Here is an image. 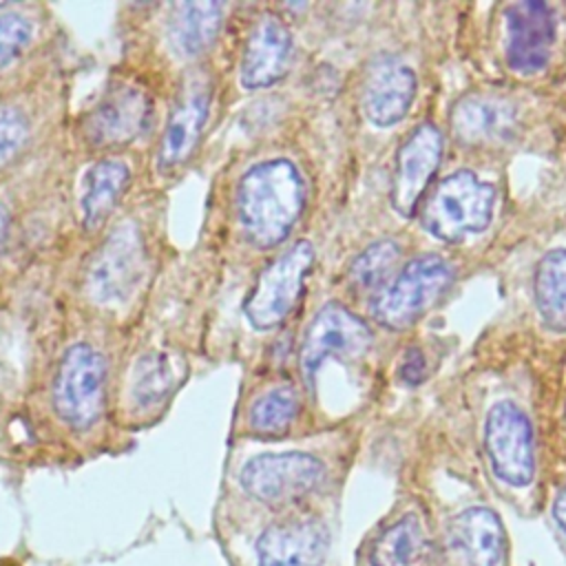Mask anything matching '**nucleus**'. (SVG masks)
Listing matches in <instances>:
<instances>
[{"label":"nucleus","instance_id":"30","mask_svg":"<svg viewBox=\"0 0 566 566\" xmlns=\"http://www.w3.org/2000/svg\"><path fill=\"white\" fill-rule=\"evenodd\" d=\"M7 223H9L7 210H4V206H0V241H2V237H4V232H7Z\"/></svg>","mask_w":566,"mask_h":566},{"label":"nucleus","instance_id":"14","mask_svg":"<svg viewBox=\"0 0 566 566\" xmlns=\"http://www.w3.org/2000/svg\"><path fill=\"white\" fill-rule=\"evenodd\" d=\"M416 97L413 71L394 55H378L363 80V113L380 128L398 124Z\"/></svg>","mask_w":566,"mask_h":566},{"label":"nucleus","instance_id":"2","mask_svg":"<svg viewBox=\"0 0 566 566\" xmlns=\"http://www.w3.org/2000/svg\"><path fill=\"white\" fill-rule=\"evenodd\" d=\"M495 188L471 170L444 177L420 206L422 228L447 243L462 241L489 228L493 217Z\"/></svg>","mask_w":566,"mask_h":566},{"label":"nucleus","instance_id":"4","mask_svg":"<svg viewBox=\"0 0 566 566\" xmlns=\"http://www.w3.org/2000/svg\"><path fill=\"white\" fill-rule=\"evenodd\" d=\"M106 365L102 354L88 343L71 345L53 380V407L62 422L84 431L97 422L104 409Z\"/></svg>","mask_w":566,"mask_h":566},{"label":"nucleus","instance_id":"8","mask_svg":"<svg viewBox=\"0 0 566 566\" xmlns=\"http://www.w3.org/2000/svg\"><path fill=\"white\" fill-rule=\"evenodd\" d=\"M484 449L495 478L524 489L535 478V438L528 416L509 400L495 402L484 420Z\"/></svg>","mask_w":566,"mask_h":566},{"label":"nucleus","instance_id":"19","mask_svg":"<svg viewBox=\"0 0 566 566\" xmlns=\"http://www.w3.org/2000/svg\"><path fill=\"white\" fill-rule=\"evenodd\" d=\"M223 22V7L212 0L177 2L166 20V38L170 49L184 57H199L217 40Z\"/></svg>","mask_w":566,"mask_h":566},{"label":"nucleus","instance_id":"7","mask_svg":"<svg viewBox=\"0 0 566 566\" xmlns=\"http://www.w3.org/2000/svg\"><path fill=\"white\" fill-rule=\"evenodd\" d=\"M144 265L146 254L142 232L133 221H124L93 254L84 274V287L99 305L124 303L142 281Z\"/></svg>","mask_w":566,"mask_h":566},{"label":"nucleus","instance_id":"22","mask_svg":"<svg viewBox=\"0 0 566 566\" xmlns=\"http://www.w3.org/2000/svg\"><path fill=\"white\" fill-rule=\"evenodd\" d=\"M186 363L172 352H146L139 356L130 371V396L139 407H153L168 398L181 382Z\"/></svg>","mask_w":566,"mask_h":566},{"label":"nucleus","instance_id":"25","mask_svg":"<svg viewBox=\"0 0 566 566\" xmlns=\"http://www.w3.org/2000/svg\"><path fill=\"white\" fill-rule=\"evenodd\" d=\"M301 400L292 387H274L261 394L248 413L250 427L261 436H283L298 413Z\"/></svg>","mask_w":566,"mask_h":566},{"label":"nucleus","instance_id":"3","mask_svg":"<svg viewBox=\"0 0 566 566\" xmlns=\"http://www.w3.org/2000/svg\"><path fill=\"white\" fill-rule=\"evenodd\" d=\"M451 283L453 270L442 256L420 254L374 296L371 314L387 329H407L438 305Z\"/></svg>","mask_w":566,"mask_h":566},{"label":"nucleus","instance_id":"13","mask_svg":"<svg viewBox=\"0 0 566 566\" xmlns=\"http://www.w3.org/2000/svg\"><path fill=\"white\" fill-rule=\"evenodd\" d=\"M555 40V18L546 2L524 0L506 9V62L517 73L546 66Z\"/></svg>","mask_w":566,"mask_h":566},{"label":"nucleus","instance_id":"21","mask_svg":"<svg viewBox=\"0 0 566 566\" xmlns=\"http://www.w3.org/2000/svg\"><path fill=\"white\" fill-rule=\"evenodd\" d=\"M128 181L130 170L117 159L97 161L84 172L80 203L86 230H97L108 219L124 190L128 188Z\"/></svg>","mask_w":566,"mask_h":566},{"label":"nucleus","instance_id":"11","mask_svg":"<svg viewBox=\"0 0 566 566\" xmlns=\"http://www.w3.org/2000/svg\"><path fill=\"white\" fill-rule=\"evenodd\" d=\"M150 108V97L142 88L117 84L86 115L84 137L97 148L124 146L146 130Z\"/></svg>","mask_w":566,"mask_h":566},{"label":"nucleus","instance_id":"9","mask_svg":"<svg viewBox=\"0 0 566 566\" xmlns=\"http://www.w3.org/2000/svg\"><path fill=\"white\" fill-rule=\"evenodd\" d=\"M371 347V329L363 318L340 303L323 305L310 323L301 345V371L310 387L325 360L336 358L352 363L363 358Z\"/></svg>","mask_w":566,"mask_h":566},{"label":"nucleus","instance_id":"20","mask_svg":"<svg viewBox=\"0 0 566 566\" xmlns=\"http://www.w3.org/2000/svg\"><path fill=\"white\" fill-rule=\"evenodd\" d=\"M369 562L371 566H429L431 544L422 520L416 513H405L391 522L374 539Z\"/></svg>","mask_w":566,"mask_h":566},{"label":"nucleus","instance_id":"15","mask_svg":"<svg viewBox=\"0 0 566 566\" xmlns=\"http://www.w3.org/2000/svg\"><path fill=\"white\" fill-rule=\"evenodd\" d=\"M517 108L495 93H469L451 108V130L467 146H495L515 135Z\"/></svg>","mask_w":566,"mask_h":566},{"label":"nucleus","instance_id":"26","mask_svg":"<svg viewBox=\"0 0 566 566\" xmlns=\"http://www.w3.org/2000/svg\"><path fill=\"white\" fill-rule=\"evenodd\" d=\"M33 24L20 13L0 15V69L13 62L31 42Z\"/></svg>","mask_w":566,"mask_h":566},{"label":"nucleus","instance_id":"16","mask_svg":"<svg viewBox=\"0 0 566 566\" xmlns=\"http://www.w3.org/2000/svg\"><path fill=\"white\" fill-rule=\"evenodd\" d=\"M210 111V82L206 75H192L181 88L159 144V168L172 170L188 161L199 144Z\"/></svg>","mask_w":566,"mask_h":566},{"label":"nucleus","instance_id":"1","mask_svg":"<svg viewBox=\"0 0 566 566\" xmlns=\"http://www.w3.org/2000/svg\"><path fill=\"white\" fill-rule=\"evenodd\" d=\"M305 208V179L285 157L254 164L237 186V217L245 239L261 250L287 239Z\"/></svg>","mask_w":566,"mask_h":566},{"label":"nucleus","instance_id":"6","mask_svg":"<svg viewBox=\"0 0 566 566\" xmlns=\"http://www.w3.org/2000/svg\"><path fill=\"white\" fill-rule=\"evenodd\" d=\"M239 480L256 502L285 506L314 493L325 480V467L305 451L261 453L243 464Z\"/></svg>","mask_w":566,"mask_h":566},{"label":"nucleus","instance_id":"28","mask_svg":"<svg viewBox=\"0 0 566 566\" xmlns=\"http://www.w3.org/2000/svg\"><path fill=\"white\" fill-rule=\"evenodd\" d=\"M424 356L420 349L411 347L405 352V358H402V365H400V378L405 385H418L422 382L424 378Z\"/></svg>","mask_w":566,"mask_h":566},{"label":"nucleus","instance_id":"27","mask_svg":"<svg viewBox=\"0 0 566 566\" xmlns=\"http://www.w3.org/2000/svg\"><path fill=\"white\" fill-rule=\"evenodd\" d=\"M29 139V122L13 106H0V166L13 161Z\"/></svg>","mask_w":566,"mask_h":566},{"label":"nucleus","instance_id":"23","mask_svg":"<svg viewBox=\"0 0 566 566\" xmlns=\"http://www.w3.org/2000/svg\"><path fill=\"white\" fill-rule=\"evenodd\" d=\"M533 296L544 325L566 332V250L544 254L533 274Z\"/></svg>","mask_w":566,"mask_h":566},{"label":"nucleus","instance_id":"24","mask_svg":"<svg viewBox=\"0 0 566 566\" xmlns=\"http://www.w3.org/2000/svg\"><path fill=\"white\" fill-rule=\"evenodd\" d=\"M400 261V248L396 241L382 239L367 245L349 265V283L356 292L374 296L391 281V274Z\"/></svg>","mask_w":566,"mask_h":566},{"label":"nucleus","instance_id":"29","mask_svg":"<svg viewBox=\"0 0 566 566\" xmlns=\"http://www.w3.org/2000/svg\"><path fill=\"white\" fill-rule=\"evenodd\" d=\"M553 520L557 522L559 531L566 535V486L559 491V495L553 504Z\"/></svg>","mask_w":566,"mask_h":566},{"label":"nucleus","instance_id":"12","mask_svg":"<svg viewBox=\"0 0 566 566\" xmlns=\"http://www.w3.org/2000/svg\"><path fill=\"white\" fill-rule=\"evenodd\" d=\"M329 548V531L316 515H292L270 524L259 542V566H321Z\"/></svg>","mask_w":566,"mask_h":566},{"label":"nucleus","instance_id":"10","mask_svg":"<svg viewBox=\"0 0 566 566\" xmlns=\"http://www.w3.org/2000/svg\"><path fill=\"white\" fill-rule=\"evenodd\" d=\"M442 135L433 124L416 126L396 153L391 206L400 217H411L422 206V195L438 170Z\"/></svg>","mask_w":566,"mask_h":566},{"label":"nucleus","instance_id":"18","mask_svg":"<svg viewBox=\"0 0 566 566\" xmlns=\"http://www.w3.org/2000/svg\"><path fill=\"white\" fill-rule=\"evenodd\" d=\"M451 546L467 566H497L506 548L500 517L486 506H471L451 522Z\"/></svg>","mask_w":566,"mask_h":566},{"label":"nucleus","instance_id":"17","mask_svg":"<svg viewBox=\"0 0 566 566\" xmlns=\"http://www.w3.org/2000/svg\"><path fill=\"white\" fill-rule=\"evenodd\" d=\"M292 57V35L281 18L263 13L248 35L239 77L248 91L276 84Z\"/></svg>","mask_w":566,"mask_h":566},{"label":"nucleus","instance_id":"5","mask_svg":"<svg viewBox=\"0 0 566 566\" xmlns=\"http://www.w3.org/2000/svg\"><path fill=\"white\" fill-rule=\"evenodd\" d=\"M312 263V243L296 241L259 274L243 301V314L254 329H272L290 316L303 294V279Z\"/></svg>","mask_w":566,"mask_h":566}]
</instances>
